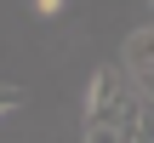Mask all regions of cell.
<instances>
[{"mask_svg":"<svg viewBox=\"0 0 154 143\" xmlns=\"http://www.w3.org/2000/svg\"><path fill=\"white\" fill-rule=\"evenodd\" d=\"M126 69H131V80L143 86L154 97V29H137V34H126V57H120Z\"/></svg>","mask_w":154,"mask_h":143,"instance_id":"obj_2","label":"cell"},{"mask_svg":"<svg viewBox=\"0 0 154 143\" xmlns=\"http://www.w3.org/2000/svg\"><path fill=\"white\" fill-rule=\"evenodd\" d=\"M23 97H29L23 86H0V109H6V115H17V109H23Z\"/></svg>","mask_w":154,"mask_h":143,"instance_id":"obj_4","label":"cell"},{"mask_svg":"<svg viewBox=\"0 0 154 143\" xmlns=\"http://www.w3.org/2000/svg\"><path fill=\"white\" fill-rule=\"evenodd\" d=\"M137 92V80H131V69L120 63V69H97L91 75V92H86V126H103V120H114L120 109H126V97Z\"/></svg>","mask_w":154,"mask_h":143,"instance_id":"obj_1","label":"cell"},{"mask_svg":"<svg viewBox=\"0 0 154 143\" xmlns=\"http://www.w3.org/2000/svg\"><path fill=\"white\" fill-rule=\"evenodd\" d=\"M86 143H126V138H120L114 120H103V126H86Z\"/></svg>","mask_w":154,"mask_h":143,"instance_id":"obj_3","label":"cell"},{"mask_svg":"<svg viewBox=\"0 0 154 143\" xmlns=\"http://www.w3.org/2000/svg\"><path fill=\"white\" fill-rule=\"evenodd\" d=\"M63 6H69V0H34V11H40V17H57Z\"/></svg>","mask_w":154,"mask_h":143,"instance_id":"obj_5","label":"cell"},{"mask_svg":"<svg viewBox=\"0 0 154 143\" xmlns=\"http://www.w3.org/2000/svg\"><path fill=\"white\" fill-rule=\"evenodd\" d=\"M143 6H154V0H143Z\"/></svg>","mask_w":154,"mask_h":143,"instance_id":"obj_6","label":"cell"}]
</instances>
